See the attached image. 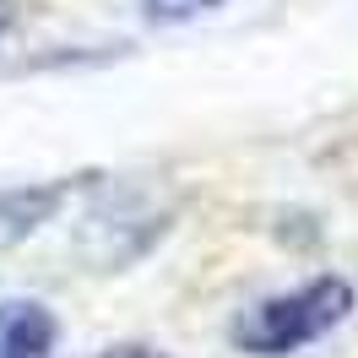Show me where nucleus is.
<instances>
[{"mask_svg": "<svg viewBox=\"0 0 358 358\" xmlns=\"http://www.w3.org/2000/svg\"><path fill=\"white\" fill-rule=\"evenodd\" d=\"M348 310H353V288L342 277H320L310 288L282 293V299H271L261 310H250L234 336H239V348H250V353L277 358V353H293V348L315 342V336H326Z\"/></svg>", "mask_w": 358, "mask_h": 358, "instance_id": "obj_1", "label": "nucleus"}, {"mask_svg": "<svg viewBox=\"0 0 358 358\" xmlns=\"http://www.w3.org/2000/svg\"><path fill=\"white\" fill-rule=\"evenodd\" d=\"M55 315L33 299L0 304V358H55Z\"/></svg>", "mask_w": 358, "mask_h": 358, "instance_id": "obj_2", "label": "nucleus"}, {"mask_svg": "<svg viewBox=\"0 0 358 358\" xmlns=\"http://www.w3.org/2000/svg\"><path fill=\"white\" fill-rule=\"evenodd\" d=\"M60 196H66V185H44V190H6V196H0V250H11L17 239H27V234H33V228L60 206Z\"/></svg>", "mask_w": 358, "mask_h": 358, "instance_id": "obj_3", "label": "nucleus"}, {"mask_svg": "<svg viewBox=\"0 0 358 358\" xmlns=\"http://www.w3.org/2000/svg\"><path fill=\"white\" fill-rule=\"evenodd\" d=\"M223 0H141V17L147 22H196L206 11H217Z\"/></svg>", "mask_w": 358, "mask_h": 358, "instance_id": "obj_4", "label": "nucleus"}, {"mask_svg": "<svg viewBox=\"0 0 358 358\" xmlns=\"http://www.w3.org/2000/svg\"><path fill=\"white\" fill-rule=\"evenodd\" d=\"M103 358H169V353H157V348H109Z\"/></svg>", "mask_w": 358, "mask_h": 358, "instance_id": "obj_5", "label": "nucleus"}, {"mask_svg": "<svg viewBox=\"0 0 358 358\" xmlns=\"http://www.w3.org/2000/svg\"><path fill=\"white\" fill-rule=\"evenodd\" d=\"M6 22H11V11H6V6H0V33H6Z\"/></svg>", "mask_w": 358, "mask_h": 358, "instance_id": "obj_6", "label": "nucleus"}]
</instances>
